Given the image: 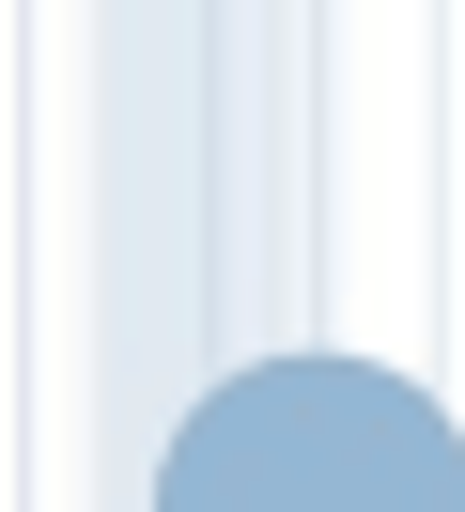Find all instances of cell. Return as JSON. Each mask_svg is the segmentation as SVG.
I'll use <instances>...</instances> for the list:
<instances>
[{
  "instance_id": "6da1fadb",
  "label": "cell",
  "mask_w": 465,
  "mask_h": 512,
  "mask_svg": "<svg viewBox=\"0 0 465 512\" xmlns=\"http://www.w3.org/2000/svg\"><path fill=\"white\" fill-rule=\"evenodd\" d=\"M155 512H465V435L372 357H264L171 435Z\"/></svg>"
}]
</instances>
